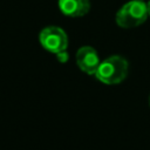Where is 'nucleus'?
<instances>
[{"label": "nucleus", "mask_w": 150, "mask_h": 150, "mask_svg": "<svg viewBox=\"0 0 150 150\" xmlns=\"http://www.w3.org/2000/svg\"><path fill=\"white\" fill-rule=\"evenodd\" d=\"M68 57H69V55H68V53H67V49L56 53V59H57V61H60V62H62V63H63V62H67V61H68Z\"/></svg>", "instance_id": "obj_6"}, {"label": "nucleus", "mask_w": 150, "mask_h": 150, "mask_svg": "<svg viewBox=\"0 0 150 150\" xmlns=\"http://www.w3.org/2000/svg\"><path fill=\"white\" fill-rule=\"evenodd\" d=\"M39 42L46 50L56 54L67 49L68 36L62 28L57 26H48L40 32Z\"/></svg>", "instance_id": "obj_3"}, {"label": "nucleus", "mask_w": 150, "mask_h": 150, "mask_svg": "<svg viewBox=\"0 0 150 150\" xmlns=\"http://www.w3.org/2000/svg\"><path fill=\"white\" fill-rule=\"evenodd\" d=\"M149 105H150V96H149Z\"/></svg>", "instance_id": "obj_8"}, {"label": "nucleus", "mask_w": 150, "mask_h": 150, "mask_svg": "<svg viewBox=\"0 0 150 150\" xmlns=\"http://www.w3.org/2000/svg\"><path fill=\"white\" fill-rule=\"evenodd\" d=\"M148 16L146 4L143 0H131L118 9L115 20L122 28H134L144 23Z\"/></svg>", "instance_id": "obj_2"}, {"label": "nucleus", "mask_w": 150, "mask_h": 150, "mask_svg": "<svg viewBox=\"0 0 150 150\" xmlns=\"http://www.w3.org/2000/svg\"><path fill=\"white\" fill-rule=\"evenodd\" d=\"M129 63L120 55H112L108 59L101 61L95 76L96 79L108 86H114L121 83L128 75Z\"/></svg>", "instance_id": "obj_1"}, {"label": "nucleus", "mask_w": 150, "mask_h": 150, "mask_svg": "<svg viewBox=\"0 0 150 150\" xmlns=\"http://www.w3.org/2000/svg\"><path fill=\"white\" fill-rule=\"evenodd\" d=\"M146 8H148V14H149V16H150V1L146 4Z\"/></svg>", "instance_id": "obj_7"}, {"label": "nucleus", "mask_w": 150, "mask_h": 150, "mask_svg": "<svg viewBox=\"0 0 150 150\" xmlns=\"http://www.w3.org/2000/svg\"><path fill=\"white\" fill-rule=\"evenodd\" d=\"M57 5L61 13L70 18L83 16L90 9V0H59Z\"/></svg>", "instance_id": "obj_5"}, {"label": "nucleus", "mask_w": 150, "mask_h": 150, "mask_svg": "<svg viewBox=\"0 0 150 150\" xmlns=\"http://www.w3.org/2000/svg\"><path fill=\"white\" fill-rule=\"evenodd\" d=\"M100 63V56L93 47L83 46L76 52V64L83 73L95 75Z\"/></svg>", "instance_id": "obj_4"}]
</instances>
